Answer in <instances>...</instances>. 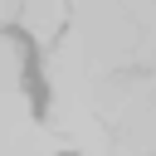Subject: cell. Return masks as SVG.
<instances>
[{"mask_svg":"<svg viewBox=\"0 0 156 156\" xmlns=\"http://www.w3.org/2000/svg\"><path fill=\"white\" fill-rule=\"evenodd\" d=\"M15 15L24 20V29L34 39H54L58 24H63V0H20Z\"/></svg>","mask_w":156,"mask_h":156,"instance_id":"obj_1","label":"cell"}]
</instances>
